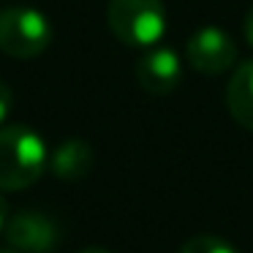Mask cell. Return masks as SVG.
I'll list each match as a JSON object with an SVG mask.
<instances>
[{
	"instance_id": "cell-1",
	"label": "cell",
	"mask_w": 253,
	"mask_h": 253,
	"mask_svg": "<svg viewBox=\"0 0 253 253\" xmlns=\"http://www.w3.org/2000/svg\"><path fill=\"white\" fill-rule=\"evenodd\" d=\"M49 166L46 144L33 128H0V191H22L39 182Z\"/></svg>"
},
{
	"instance_id": "cell-2",
	"label": "cell",
	"mask_w": 253,
	"mask_h": 253,
	"mask_svg": "<svg viewBox=\"0 0 253 253\" xmlns=\"http://www.w3.org/2000/svg\"><path fill=\"white\" fill-rule=\"evenodd\" d=\"M106 22L117 41L133 49L155 46L166 33L164 0H109Z\"/></svg>"
},
{
	"instance_id": "cell-3",
	"label": "cell",
	"mask_w": 253,
	"mask_h": 253,
	"mask_svg": "<svg viewBox=\"0 0 253 253\" xmlns=\"http://www.w3.org/2000/svg\"><path fill=\"white\" fill-rule=\"evenodd\" d=\"M52 44V25L30 6H8L0 11V49L8 57H39Z\"/></svg>"
},
{
	"instance_id": "cell-4",
	"label": "cell",
	"mask_w": 253,
	"mask_h": 253,
	"mask_svg": "<svg viewBox=\"0 0 253 253\" xmlns=\"http://www.w3.org/2000/svg\"><path fill=\"white\" fill-rule=\"evenodd\" d=\"M185 57L193 71L204 77H218L237 60V44L223 28L218 25H204L193 30L185 44Z\"/></svg>"
},
{
	"instance_id": "cell-5",
	"label": "cell",
	"mask_w": 253,
	"mask_h": 253,
	"mask_svg": "<svg viewBox=\"0 0 253 253\" xmlns=\"http://www.w3.org/2000/svg\"><path fill=\"white\" fill-rule=\"evenodd\" d=\"M6 242L19 253H52L60 242V226L41 210H19L6 223Z\"/></svg>"
},
{
	"instance_id": "cell-6",
	"label": "cell",
	"mask_w": 253,
	"mask_h": 253,
	"mask_svg": "<svg viewBox=\"0 0 253 253\" xmlns=\"http://www.w3.org/2000/svg\"><path fill=\"white\" fill-rule=\"evenodd\" d=\"M182 60L171 46H147L136 60V79L144 93L150 95H169L180 84Z\"/></svg>"
},
{
	"instance_id": "cell-7",
	"label": "cell",
	"mask_w": 253,
	"mask_h": 253,
	"mask_svg": "<svg viewBox=\"0 0 253 253\" xmlns=\"http://www.w3.org/2000/svg\"><path fill=\"white\" fill-rule=\"evenodd\" d=\"M49 169L57 180H66V182L82 180L93 169V147L82 139H68L52 153Z\"/></svg>"
},
{
	"instance_id": "cell-8",
	"label": "cell",
	"mask_w": 253,
	"mask_h": 253,
	"mask_svg": "<svg viewBox=\"0 0 253 253\" xmlns=\"http://www.w3.org/2000/svg\"><path fill=\"white\" fill-rule=\"evenodd\" d=\"M226 106L242 128L253 131V60L242 63L226 84Z\"/></svg>"
},
{
	"instance_id": "cell-9",
	"label": "cell",
	"mask_w": 253,
	"mask_h": 253,
	"mask_svg": "<svg viewBox=\"0 0 253 253\" xmlns=\"http://www.w3.org/2000/svg\"><path fill=\"white\" fill-rule=\"evenodd\" d=\"M180 253H237V248L218 234H196L180 248Z\"/></svg>"
},
{
	"instance_id": "cell-10",
	"label": "cell",
	"mask_w": 253,
	"mask_h": 253,
	"mask_svg": "<svg viewBox=\"0 0 253 253\" xmlns=\"http://www.w3.org/2000/svg\"><path fill=\"white\" fill-rule=\"evenodd\" d=\"M11 109H14V93L6 82H0V126L6 123V117L11 115Z\"/></svg>"
},
{
	"instance_id": "cell-11",
	"label": "cell",
	"mask_w": 253,
	"mask_h": 253,
	"mask_svg": "<svg viewBox=\"0 0 253 253\" xmlns=\"http://www.w3.org/2000/svg\"><path fill=\"white\" fill-rule=\"evenodd\" d=\"M242 33H245V41L253 46V6L248 8L245 19H242Z\"/></svg>"
},
{
	"instance_id": "cell-12",
	"label": "cell",
	"mask_w": 253,
	"mask_h": 253,
	"mask_svg": "<svg viewBox=\"0 0 253 253\" xmlns=\"http://www.w3.org/2000/svg\"><path fill=\"white\" fill-rule=\"evenodd\" d=\"M8 218H11V210H8V202L3 196H0V234L6 231V223H8Z\"/></svg>"
},
{
	"instance_id": "cell-13",
	"label": "cell",
	"mask_w": 253,
	"mask_h": 253,
	"mask_svg": "<svg viewBox=\"0 0 253 253\" xmlns=\"http://www.w3.org/2000/svg\"><path fill=\"white\" fill-rule=\"evenodd\" d=\"M79 253H109V251H104V248H84V251H79Z\"/></svg>"
},
{
	"instance_id": "cell-14",
	"label": "cell",
	"mask_w": 253,
	"mask_h": 253,
	"mask_svg": "<svg viewBox=\"0 0 253 253\" xmlns=\"http://www.w3.org/2000/svg\"><path fill=\"white\" fill-rule=\"evenodd\" d=\"M0 253H19V251H14V248H0Z\"/></svg>"
}]
</instances>
